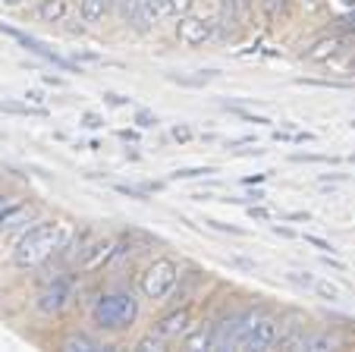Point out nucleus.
<instances>
[{
  "instance_id": "10",
  "label": "nucleus",
  "mask_w": 355,
  "mask_h": 352,
  "mask_svg": "<svg viewBox=\"0 0 355 352\" xmlns=\"http://www.w3.org/2000/svg\"><path fill=\"white\" fill-rule=\"evenodd\" d=\"M189 327H192V312H189V308H176L173 315H167V318L157 324V333H161L164 340H176V337H182Z\"/></svg>"
},
{
  "instance_id": "22",
  "label": "nucleus",
  "mask_w": 355,
  "mask_h": 352,
  "mask_svg": "<svg viewBox=\"0 0 355 352\" xmlns=\"http://www.w3.org/2000/svg\"><path fill=\"white\" fill-rule=\"evenodd\" d=\"M286 277H289V283H295V286H315V277H311L309 271H289Z\"/></svg>"
},
{
  "instance_id": "21",
  "label": "nucleus",
  "mask_w": 355,
  "mask_h": 352,
  "mask_svg": "<svg viewBox=\"0 0 355 352\" xmlns=\"http://www.w3.org/2000/svg\"><path fill=\"white\" fill-rule=\"evenodd\" d=\"M315 292L318 296H321V299H340V290H336L334 283H324V280H315Z\"/></svg>"
},
{
  "instance_id": "1",
  "label": "nucleus",
  "mask_w": 355,
  "mask_h": 352,
  "mask_svg": "<svg viewBox=\"0 0 355 352\" xmlns=\"http://www.w3.org/2000/svg\"><path fill=\"white\" fill-rule=\"evenodd\" d=\"M73 240V226L67 220H47L38 224L19 240V246L13 249V261L16 267H38L44 265L51 255H57L60 249L69 246Z\"/></svg>"
},
{
  "instance_id": "16",
  "label": "nucleus",
  "mask_w": 355,
  "mask_h": 352,
  "mask_svg": "<svg viewBox=\"0 0 355 352\" xmlns=\"http://www.w3.org/2000/svg\"><path fill=\"white\" fill-rule=\"evenodd\" d=\"M167 10V0H141V13H139V22L141 26H151L157 22V16Z\"/></svg>"
},
{
  "instance_id": "7",
  "label": "nucleus",
  "mask_w": 355,
  "mask_h": 352,
  "mask_svg": "<svg viewBox=\"0 0 355 352\" xmlns=\"http://www.w3.org/2000/svg\"><path fill=\"white\" fill-rule=\"evenodd\" d=\"M0 32L10 35V38H16L28 53H35V57H41V60H47V63H54V67H57V69H63V73H76V60H67V57H60L57 51H51V47L41 44V41H38V38H32V35L19 32V28H10V26H3V22H0Z\"/></svg>"
},
{
  "instance_id": "17",
  "label": "nucleus",
  "mask_w": 355,
  "mask_h": 352,
  "mask_svg": "<svg viewBox=\"0 0 355 352\" xmlns=\"http://www.w3.org/2000/svg\"><path fill=\"white\" fill-rule=\"evenodd\" d=\"M110 3H114L116 16L126 19V22H135L139 19V13H141V0H110Z\"/></svg>"
},
{
  "instance_id": "15",
  "label": "nucleus",
  "mask_w": 355,
  "mask_h": 352,
  "mask_svg": "<svg viewBox=\"0 0 355 352\" xmlns=\"http://www.w3.org/2000/svg\"><path fill=\"white\" fill-rule=\"evenodd\" d=\"M3 113H16V117H47V110L41 104H19V101H0Z\"/></svg>"
},
{
  "instance_id": "18",
  "label": "nucleus",
  "mask_w": 355,
  "mask_h": 352,
  "mask_svg": "<svg viewBox=\"0 0 355 352\" xmlns=\"http://www.w3.org/2000/svg\"><path fill=\"white\" fill-rule=\"evenodd\" d=\"M63 349H69V352H92V349H104V346L98 343V340H92V337H85V333H76V337H69L67 343H63Z\"/></svg>"
},
{
  "instance_id": "13",
  "label": "nucleus",
  "mask_w": 355,
  "mask_h": 352,
  "mask_svg": "<svg viewBox=\"0 0 355 352\" xmlns=\"http://www.w3.org/2000/svg\"><path fill=\"white\" fill-rule=\"evenodd\" d=\"M69 13V0H41L38 3V19L41 22H63Z\"/></svg>"
},
{
  "instance_id": "24",
  "label": "nucleus",
  "mask_w": 355,
  "mask_h": 352,
  "mask_svg": "<svg viewBox=\"0 0 355 352\" xmlns=\"http://www.w3.org/2000/svg\"><path fill=\"white\" fill-rule=\"evenodd\" d=\"M293 160H309V164H336V158H327V154H293Z\"/></svg>"
},
{
  "instance_id": "6",
  "label": "nucleus",
  "mask_w": 355,
  "mask_h": 352,
  "mask_svg": "<svg viewBox=\"0 0 355 352\" xmlns=\"http://www.w3.org/2000/svg\"><path fill=\"white\" fill-rule=\"evenodd\" d=\"M277 340H280V324H277V318H270V315L258 312V318L248 324V330L242 333L239 340V349H274Z\"/></svg>"
},
{
  "instance_id": "26",
  "label": "nucleus",
  "mask_w": 355,
  "mask_h": 352,
  "mask_svg": "<svg viewBox=\"0 0 355 352\" xmlns=\"http://www.w3.org/2000/svg\"><path fill=\"white\" fill-rule=\"evenodd\" d=\"M135 123H139L141 129H151V126H157V117L155 113H148V110H139L135 113Z\"/></svg>"
},
{
  "instance_id": "36",
  "label": "nucleus",
  "mask_w": 355,
  "mask_h": 352,
  "mask_svg": "<svg viewBox=\"0 0 355 352\" xmlns=\"http://www.w3.org/2000/svg\"><path fill=\"white\" fill-rule=\"evenodd\" d=\"M10 208H13V199H10V195L3 192V189H0V217H3V214H7Z\"/></svg>"
},
{
  "instance_id": "31",
  "label": "nucleus",
  "mask_w": 355,
  "mask_h": 352,
  "mask_svg": "<svg viewBox=\"0 0 355 352\" xmlns=\"http://www.w3.org/2000/svg\"><path fill=\"white\" fill-rule=\"evenodd\" d=\"M233 113L236 117H242V120H248V123H270V120H264V117H255V113L242 110V107H233Z\"/></svg>"
},
{
  "instance_id": "11",
  "label": "nucleus",
  "mask_w": 355,
  "mask_h": 352,
  "mask_svg": "<svg viewBox=\"0 0 355 352\" xmlns=\"http://www.w3.org/2000/svg\"><path fill=\"white\" fill-rule=\"evenodd\" d=\"M110 255H114V242H110V240H101V242H94V246L85 252V258H82V267H85V271H94V267H101L104 261L110 258Z\"/></svg>"
},
{
  "instance_id": "19",
  "label": "nucleus",
  "mask_w": 355,
  "mask_h": 352,
  "mask_svg": "<svg viewBox=\"0 0 355 352\" xmlns=\"http://www.w3.org/2000/svg\"><path fill=\"white\" fill-rule=\"evenodd\" d=\"M214 173V167H189V170H176L170 180H195V176H208Z\"/></svg>"
},
{
  "instance_id": "33",
  "label": "nucleus",
  "mask_w": 355,
  "mask_h": 352,
  "mask_svg": "<svg viewBox=\"0 0 355 352\" xmlns=\"http://www.w3.org/2000/svg\"><path fill=\"white\" fill-rule=\"evenodd\" d=\"M189 3L192 0H167V10L170 13H182V10H189Z\"/></svg>"
},
{
  "instance_id": "27",
  "label": "nucleus",
  "mask_w": 355,
  "mask_h": 352,
  "mask_svg": "<svg viewBox=\"0 0 355 352\" xmlns=\"http://www.w3.org/2000/svg\"><path fill=\"white\" fill-rule=\"evenodd\" d=\"M302 240L309 242V246H315L318 252H334V246H330L327 240H321V236H302Z\"/></svg>"
},
{
  "instance_id": "35",
  "label": "nucleus",
  "mask_w": 355,
  "mask_h": 352,
  "mask_svg": "<svg viewBox=\"0 0 355 352\" xmlns=\"http://www.w3.org/2000/svg\"><path fill=\"white\" fill-rule=\"evenodd\" d=\"M82 123H85L88 129H101V126H104V120H101V117H94V113H85V117H82Z\"/></svg>"
},
{
  "instance_id": "23",
  "label": "nucleus",
  "mask_w": 355,
  "mask_h": 352,
  "mask_svg": "<svg viewBox=\"0 0 355 352\" xmlns=\"http://www.w3.org/2000/svg\"><path fill=\"white\" fill-rule=\"evenodd\" d=\"M264 10H268L270 19H277V16L286 13V0H264Z\"/></svg>"
},
{
  "instance_id": "9",
  "label": "nucleus",
  "mask_w": 355,
  "mask_h": 352,
  "mask_svg": "<svg viewBox=\"0 0 355 352\" xmlns=\"http://www.w3.org/2000/svg\"><path fill=\"white\" fill-rule=\"evenodd\" d=\"M343 47H346V38L343 35H327V38H318L309 51H302V57L309 63H330L334 57H340Z\"/></svg>"
},
{
  "instance_id": "8",
  "label": "nucleus",
  "mask_w": 355,
  "mask_h": 352,
  "mask_svg": "<svg viewBox=\"0 0 355 352\" xmlns=\"http://www.w3.org/2000/svg\"><path fill=\"white\" fill-rule=\"evenodd\" d=\"M214 35V22L205 19V16H182L176 22V38L182 41L186 47H198Z\"/></svg>"
},
{
  "instance_id": "5",
  "label": "nucleus",
  "mask_w": 355,
  "mask_h": 352,
  "mask_svg": "<svg viewBox=\"0 0 355 352\" xmlns=\"http://www.w3.org/2000/svg\"><path fill=\"white\" fill-rule=\"evenodd\" d=\"M258 318V308H245L236 312L230 318H223L220 324H214V349H239L242 333L248 330V324Z\"/></svg>"
},
{
  "instance_id": "40",
  "label": "nucleus",
  "mask_w": 355,
  "mask_h": 352,
  "mask_svg": "<svg viewBox=\"0 0 355 352\" xmlns=\"http://www.w3.org/2000/svg\"><path fill=\"white\" fill-rule=\"evenodd\" d=\"M261 180H264V173H258V176H245L242 183H245V186H252V183H261Z\"/></svg>"
},
{
  "instance_id": "25",
  "label": "nucleus",
  "mask_w": 355,
  "mask_h": 352,
  "mask_svg": "<svg viewBox=\"0 0 355 352\" xmlns=\"http://www.w3.org/2000/svg\"><path fill=\"white\" fill-rule=\"evenodd\" d=\"M205 224H208L211 230H220V233H233V236H245V230H242V226H230V224H220V220H205Z\"/></svg>"
},
{
  "instance_id": "4",
  "label": "nucleus",
  "mask_w": 355,
  "mask_h": 352,
  "mask_svg": "<svg viewBox=\"0 0 355 352\" xmlns=\"http://www.w3.org/2000/svg\"><path fill=\"white\" fill-rule=\"evenodd\" d=\"M73 290H76V280L67 277V274H57L54 280H47V283L41 286L38 299H35V308H38L41 315L63 312V308L69 305V299H73Z\"/></svg>"
},
{
  "instance_id": "12",
  "label": "nucleus",
  "mask_w": 355,
  "mask_h": 352,
  "mask_svg": "<svg viewBox=\"0 0 355 352\" xmlns=\"http://www.w3.org/2000/svg\"><path fill=\"white\" fill-rule=\"evenodd\" d=\"M186 349H214V327H189L186 330V340H182Z\"/></svg>"
},
{
  "instance_id": "32",
  "label": "nucleus",
  "mask_w": 355,
  "mask_h": 352,
  "mask_svg": "<svg viewBox=\"0 0 355 352\" xmlns=\"http://www.w3.org/2000/svg\"><path fill=\"white\" fill-rule=\"evenodd\" d=\"M340 73H343V76H355V53H349L346 60L340 63Z\"/></svg>"
},
{
  "instance_id": "2",
  "label": "nucleus",
  "mask_w": 355,
  "mask_h": 352,
  "mask_svg": "<svg viewBox=\"0 0 355 352\" xmlns=\"http://www.w3.org/2000/svg\"><path fill=\"white\" fill-rule=\"evenodd\" d=\"M135 315H139V302L129 292H110V296L98 299L92 318L104 330H123V327H129L135 321Z\"/></svg>"
},
{
  "instance_id": "39",
  "label": "nucleus",
  "mask_w": 355,
  "mask_h": 352,
  "mask_svg": "<svg viewBox=\"0 0 355 352\" xmlns=\"http://www.w3.org/2000/svg\"><path fill=\"white\" fill-rule=\"evenodd\" d=\"M274 233H280V236H295V233H293V230H289V226H280V224H277V226H274Z\"/></svg>"
},
{
  "instance_id": "14",
  "label": "nucleus",
  "mask_w": 355,
  "mask_h": 352,
  "mask_svg": "<svg viewBox=\"0 0 355 352\" xmlns=\"http://www.w3.org/2000/svg\"><path fill=\"white\" fill-rule=\"evenodd\" d=\"M107 7H110V0H79V16L85 22H101L104 19V13H107Z\"/></svg>"
},
{
  "instance_id": "38",
  "label": "nucleus",
  "mask_w": 355,
  "mask_h": 352,
  "mask_svg": "<svg viewBox=\"0 0 355 352\" xmlns=\"http://www.w3.org/2000/svg\"><path fill=\"white\" fill-rule=\"evenodd\" d=\"M26 101L28 104H41L44 98H41V92H26Z\"/></svg>"
},
{
  "instance_id": "30",
  "label": "nucleus",
  "mask_w": 355,
  "mask_h": 352,
  "mask_svg": "<svg viewBox=\"0 0 355 352\" xmlns=\"http://www.w3.org/2000/svg\"><path fill=\"white\" fill-rule=\"evenodd\" d=\"M120 195H129V199H139V201H148V195L141 189H129V186H114Z\"/></svg>"
},
{
  "instance_id": "37",
  "label": "nucleus",
  "mask_w": 355,
  "mask_h": 352,
  "mask_svg": "<svg viewBox=\"0 0 355 352\" xmlns=\"http://www.w3.org/2000/svg\"><path fill=\"white\" fill-rule=\"evenodd\" d=\"M248 217H252V220H268L270 214L264 211V208H248Z\"/></svg>"
},
{
  "instance_id": "28",
  "label": "nucleus",
  "mask_w": 355,
  "mask_h": 352,
  "mask_svg": "<svg viewBox=\"0 0 355 352\" xmlns=\"http://www.w3.org/2000/svg\"><path fill=\"white\" fill-rule=\"evenodd\" d=\"M104 101H107V104H114V107L132 104V98H126V94H116V92H107V94H104Z\"/></svg>"
},
{
  "instance_id": "3",
  "label": "nucleus",
  "mask_w": 355,
  "mask_h": 352,
  "mask_svg": "<svg viewBox=\"0 0 355 352\" xmlns=\"http://www.w3.org/2000/svg\"><path fill=\"white\" fill-rule=\"evenodd\" d=\"M176 280H180V265L173 258H155L139 274V292L151 302H161L173 292Z\"/></svg>"
},
{
  "instance_id": "42",
  "label": "nucleus",
  "mask_w": 355,
  "mask_h": 352,
  "mask_svg": "<svg viewBox=\"0 0 355 352\" xmlns=\"http://www.w3.org/2000/svg\"><path fill=\"white\" fill-rule=\"evenodd\" d=\"M349 126H352V129H355V120H352V123H349Z\"/></svg>"
},
{
  "instance_id": "34",
  "label": "nucleus",
  "mask_w": 355,
  "mask_h": 352,
  "mask_svg": "<svg viewBox=\"0 0 355 352\" xmlns=\"http://www.w3.org/2000/svg\"><path fill=\"white\" fill-rule=\"evenodd\" d=\"M173 139L176 142H189V139H192V129H189V126H173Z\"/></svg>"
},
{
  "instance_id": "20",
  "label": "nucleus",
  "mask_w": 355,
  "mask_h": 352,
  "mask_svg": "<svg viewBox=\"0 0 355 352\" xmlns=\"http://www.w3.org/2000/svg\"><path fill=\"white\" fill-rule=\"evenodd\" d=\"M336 28H340L343 35L355 32V7H349L346 13H340V16H336Z\"/></svg>"
},
{
  "instance_id": "41",
  "label": "nucleus",
  "mask_w": 355,
  "mask_h": 352,
  "mask_svg": "<svg viewBox=\"0 0 355 352\" xmlns=\"http://www.w3.org/2000/svg\"><path fill=\"white\" fill-rule=\"evenodd\" d=\"M302 3H305V7H318V3H321V0H302Z\"/></svg>"
},
{
  "instance_id": "43",
  "label": "nucleus",
  "mask_w": 355,
  "mask_h": 352,
  "mask_svg": "<svg viewBox=\"0 0 355 352\" xmlns=\"http://www.w3.org/2000/svg\"><path fill=\"white\" fill-rule=\"evenodd\" d=\"M352 164H355V154H352Z\"/></svg>"
},
{
  "instance_id": "29",
  "label": "nucleus",
  "mask_w": 355,
  "mask_h": 352,
  "mask_svg": "<svg viewBox=\"0 0 355 352\" xmlns=\"http://www.w3.org/2000/svg\"><path fill=\"white\" fill-rule=\"evenodd\" d=\"M161 346H164V337H161V333H157V337L151 333V337H145L139 343V349H161Z\"/></svg>"
}]
</instances>
